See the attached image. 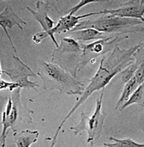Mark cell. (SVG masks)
Masks as SVG:
<instances>
[{"mask_svg": "<svg viewBox=\"0 0 144 147\" xmlns=\"http://www.w3.org/2000/svg\"><path fill=\"white\" fill-rule=\"evenodd\" d=\"M143 45L144 42L131 47L129 49L121 50L116 45L112 51V54L107 58L104 57L101 59L97 71L89 80V84L84 90L79 100L64 117L58 127L52 138L51 147H53L57 143L60 131L70 117L87 100L94 92L105 88L116 75L134 62L135 60L134 54Z\"/></svg>", "mask_w": 144, "mask_h": 147, "instance_id": "6da1fadb", "label": "cell"}, {"mask_svg": "<svg viewBox=\"0 0 144 147\" xmlns=\"http://www.w3.org/2000/svg\"><path fill=\"white\" fill-rule=\"evenodd\" d=\"M37 75L41 79L46 91L58 90L69 95H81L84 84L55 63L41 61Z\"/></svg>", "mask_w": 144, "mask_h": 147, "instance_id": "7a4b0ae2", "label": "cell"}, {"mask_svg": "<svg viewBox=\"0 0 144 147\" xmlns=\"http://www.w3.org/2000/svg\"><path fill=\"white\" fill-rule=\"evenodd\" d=\"M143 22L138 19L122 18L106 15L93 20L80 21L72 31L92 28L101 32L106 33H127L140 32L144 33V28L138 26Z\"/></svg>", "mask_w": 144, "mask_h": 147, "instance_id": "3957f363", "label": "cell"}, {"mask_svg": "<svg viewBox=\"0 0 144 147\" xmlns=\"http://www.w3.org/2000/svg\"><path fill=\"white\" fill-rule=\"evenodd\" d=\"M105 88L102 90L101 93L96 101V107L94 113L88 115L84 112L81 113V120L79 123L70 127L75 136L79 134L81 131H85L87 133V142L92 146L94 142L99 139L102 134V130L106 113L102 110Z\"/></svg>", "mask_w": 144, "mask_h": 147, "instance_id": "277c9868", "label": "cell"}, {"mask_svg": "<svg viewBox=\"0 0 144 147\" xmlns=\"http://www.w3.org/2000/svg\"><path fill=\"white\" fill-rule=\"evenodd\" d=\"M22 88H18L12 92L11 95L13 106L10 113L6 115L2 114L3 131L1 135V146H6V139L11 130L16 131L15 127L20 123H32L33 119L31 115L34 111L24 107L20 99Z\"/></svg>", "mask_w": 144, "mask_h": 147, "instance_id": "5b68a950", "label": "cell"}, {"mask_svg": "<svg viewBox=\"0 0 144 147\" xmlns=\"http://www.w3.org/2000/svg\"><path fill=\"white\" fill-rule=\"evenodd\" d=\"M128 37L129 36H116L112 39V37H107L105 38L95 40L89 44H81L83 51L79 63L80 70L85 67L91 61H94L95 58L97 57L112 51L118 42Z\"/></svg>", "mask_w": 144, "mask_h": 147, "instance_id": "8992f818", "label": "cell"}, {"mask_svg": "<svg viewBox=\"0 0 144 147\" xmlns=\"http://www.w3.org/2000/svg\"><path fill=\"white\" fill-rule=\"evenodd\" d=\"M15 65L12 68L3 69L1 67V75L5 74L9 78L12 82L19 84L22 88L27 90L33 89L37 91V87H39L38 82H32L29 78H37V74L31 69V68L20 58L13 55Z\"/></svg>", "mask_w": 144, "mask_h": 147, "instance_id": "52a82bcc", "label": "cell"}, {"mask_svg": "<svg viewBox=\"0 0 144 147\" xmlns=\"http://www.w3.org/2000/svg\"><path fill=\"white\" fill-rule=\"evenodd\" d=\"M96 15H100V12H91L79 16H75L73 14L69 13L67 15L61 17L56 26H54L52 29L50 30L44 32H45L46 37H50L54 44L55 45L56 47L58 48L59 44L55 37V34L67 33L73 30L77 26V24L81 19H84L85 18Z\"/></svg>", "mask_w": 144, "mask_h": 147, "instance_id": "ba28073f", "label": "cell"}, {"mask_svg": "<svg viewBox=\"0 0 144 147\" xmlns=\"http://www.w3.org/2000/svg\"><path fill=\"white\" fill-rule=\"evenodd\" d=\"M100 15H110L122 18H135L142 20L144 15V5L141 0H130L122 7L115 9H104L100 11Z\"/></svg>", "mask_w": 144, "mask_h": 147, "instance_id": "9c48e42d", "label": "cell"}, {"mask_svg": "<svg viewBox=\"0 0 144 147\" xmlns=\"http://www.w3.org/2000/svg\"><path fill=\"white\" fill-rule=\"evenodd\" d=\"M26 24L27 23L20 18L11 7H6L0 13V26L5 33L12 49L16 53H17L16 49L9 34L8 29H12L13 26H17L21 30H23V26Z\"/></svg>", "mask_w": 144, "mask_h": 147, "instance_id": "30bf717a", "label": "cell"}, {"mask_svg": "<svg viewBox=\"0 0 144 147\" xmlns=\"http://www.w3.org/2000/svg\"><path fill=\"white\" fill-rule=\"evenodd\" d=\"M37 11L27 7V9L40 23L43 31L50 30L54 28L55 22L48 16V4L38 0L36 3Z\"/></svg>", "mask_w": 144, "mask_h": 147, "instance_id": "8fae6325", "label": "cell"}, {"mask_svg": "<svg viewBox=\"0 0 144 147\" xmlns=\"http://www.w3.org/2000/svg\"><path fill=\"white\" fill-rule=\"evenodd\" d=\"M68 36L74 38L78 42H84L89 41H95L107 37L105 33L92 28H87L74 30L67 33Z\"/></svg>", "mask_w": 144, "mask_h": 147, "instance_id": "7c38bea8", "label": "cell"}, {"mask_svg": "<svg viewBox=\"0 0 144 147\" xmlns=\"http://www.w3.org/2000/svg\"><path fill=\"white\" fill-rule=\"evenodd\" d=\"M40 133L38 130H25L20 132L14 131L13 137L16 146L30 147L36 143L39 137Z\"/></svg>", "mask_w": 144, "mask_h": 147, "instance_id": "4fadbf2b", "label": "cell"}, {"mask_svg": "<svg viewBox=\"0 0 144 147\" xmlns=\"http://www.w3.org/2000/svg\"><path fill=\"white\" fill-rule=\"evenodd\" d=\"M139 86V84L134 76L125 83V86L122 92L121 96L119 98L117 102V105L115 108L116 110L120 109V108L122 107L123 104L129 100L131 95L136 90Z\"/></svg>", "mask_w": 144, "mask_h": 147, "instance_id": "5bb4252c", "label": "cell"}, {"mask_svg": "<svg viewBox=\"0 0 144 147\" xmlns=\"http://www.w3.org/2000/svg\"><path fill=\"white\" fill-rule=\"evenodd\" d=\"M133 104H137L141 107L144 106V82L138 87L129 100L120 108L119 111H123L126 108Z\"/></svg>", "mask_w": 144, "mask_h": 147, "instance_id": "9a60e30c", "label": "cell"}, {"mask_svg": "<svg viewBox=\"0 0 144 147\" xmlns=\"http://www.w3.org/2000/svg\"><path fill=\"white\" fill-rule=\"evenodd\" d=\"M108 139L113 141V143H104L103 145L107 147H144V144L138 143L131 138L118 139L110 137Z\"/></svg>", "mask_w": 144, "mask_h": 147, "instance_id": "2e32d148", "label": "cell"}, {"mask_svg": "<svg viewBox=\"0 0 144 147\" xmlns=\"http://www.w3.org/2000/svg\"><path fill=\"white\" fill-rule=\"evenodd\" d=\"M135 60L134 62L127 66L122 71L120 72V74L121 75L122 83L124 84L127 83L134 76L136 70L139 66L141 59L137 57H135Z\"/></svg>", "mask_w": 144, "mask_h": 147, "instance_id": "e0dca14e", "label": "cell"}, {"mask_svg": "<svg viewBox=\"0 0 144 147\" xmlns=\"http://www.w3.org/2000/svg\"><path fill=\"white\" fill-rule=\"evenodd\" d=\"M134 77L140 85L144 82V58L141 59L139 66L136 70Z\"/></svg>", "mask_w": 144, "mask_h": 147, "instance_id": "ac0fdd59", "label": "cell"}, {"mask_svg": "<svg viewBox=\"0 0 144 147\" xmlns=\"http://www.w3.org/2000/svg\"><path fill=\"white\" fill-rule=\"evenodd\" d=\"M18 88H22L19 84L13 82H9L4 80V79H1V86H0L1 91L8 90L11 92H13L14 90Z\"/></svg>", "mask_w": 144, "mask_h": 147, "instance_id": "d6986e66", "label": "cell"}, {"mask_svg": "<svg viewBox=\"0 0 144 147\" xmlns=\"http://www.w3.org/2000/svg\"><path fill=\"white\" fill-rule=\"evenodd\" d=\"M103 0H81L80 3L77 4L76 6L73 7L72 8H71L70 10H69V13H70L71 14H75L77 12H78L81 8L84 7V6L87 5L88 4H91L92 3H97L102 1Z\"/></svg>", "mask_w": 144, "mask_h": 147, "instance_id": "ffe728a7", "label": "cell"}, {"mask_svg": "<svg viewBox=\"0 0 144 147\" xmlns=\"http://www.w3.org/2000/svg\"><path fill=\"white\" fill-rule=\"evenodd\" d=\"M142 21L143 22V23H144V15H143V18H142Z\"/></svg>", "mask_w": 144, "mask_h": 147, "instance_id": "44dd1931", "label": "cell"}, {"mask_svg": "<svg viewBox=\"0 0 144 147\" xmlns=\"http://www.w3.org/2000/svg\"><path fill=\"white\" fill-rule=\"evenodd\" d=\"M1 1H6V0H1Z\"/></svg>", "mask_w": 144, "mask_h": 147, "instance_id": "7402d4cb", "label": "cell"}]
</instances>
